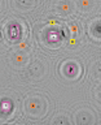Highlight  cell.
I'll list each match as a JSON object with an SVG mask.
<instances>
[{
	"mask_svg": "<svg viewBox=\"0 0 101 125\" xmlns=\"http://www.w3.org/2000/svg\"><path fill=\"white\" fill-rule=\"evenodd\" d=\"M92 3H93V0H83V1H82V5L84 8H88V7L92 5Z\"/></svg>",
	"mask_w": 101,
	"mask_h": 125,
	"instance_id": "1",
	"label": "cell"
},
{
	"mask_svg": "<svg viewBox=\"0 0 101 125\" xmlns=\"http://www.w3.org/2000/svg\"><path fill=\"white\" fill-rule=\"evenodd\" d=\"M97 98L101 100V89H100V91H97Z\"/></svg>",
	"mask_w": 101,
	"mask_h": 125,
	"instance_id": "2",
	"label": "cell"
}]
</instances>
